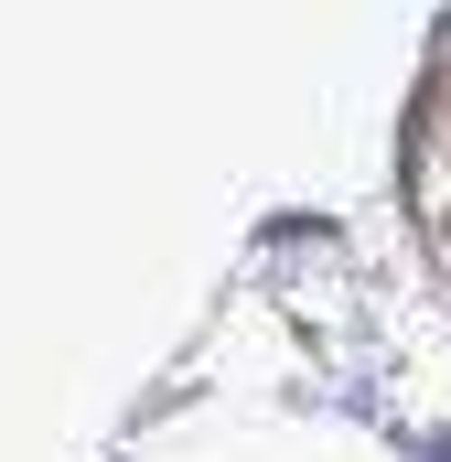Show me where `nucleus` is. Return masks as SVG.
I'll return each instance as SVG.
<instances>
[{"mask_svg":"<svg viewBox=\"0 0 451 462\" xmlns=\"http://www.w3.org/2000/svg\"><path fill=\"white\" fill-rule=\"evenodd\" d=\"M419 462H451V441H419Z\"/></svg>","mask_w":451,"mask_h":462,"instance_id":"nucleus-1","label":"nucleus"}]
</instances>
